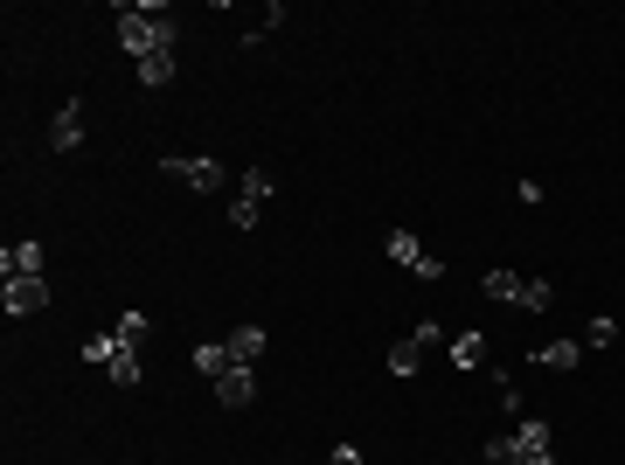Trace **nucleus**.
Segmentation results:
<instances>
[{
  "label": "nucleus",
  "mask_w": 625,
  "mask_h": 465,
  "mask_svg": "<svg viewBox=\"0 0 625 465\" xmlns=\"http://www.w3.org/2000/svg\"><path fill=\"white\" fill-rule=\"evenodd\" d=\"M174 42H181V14L167 8V0H140V8H125V0H119V49L133 63L174 56Z\"/></svg>",
  "instance_id": "obj_1"
},
{
  "label": "nucleus",
  "mask_w": 625,
  "mask_h": 465,
  "mask_svg": "<svg viewBox=\"0 0 625 465\" xmlns=\"http://www.w3.org/2000/svg\"><path fill=\"white\" fill-rule=\"evenodd\" d=\"M535 452H556L550 417H521L508 437H493V445H486V458H493V465H521V458H535Z\"/></svg>",
  "instance_id": "obj_2"
},
{
  "label": "nucleus",
  "mask_w": 625,
  "mask_h": 465,
  "mask_svg": "<svg viewBox=\"0 0 625 465\" xmlns=\"http://www.w3.org/2000/svg\"><path fill=\"white\" fill-rule=\"evenodd\" d=\"M445 341H452V333L438 327V320H417V327L403 333V341L389 348V375H397V382H410L417 369H424V354H431V348H445Z\"/></svg>",
  "instance_id": "obj_3"
},
{
  "label": "nucleus",
  "mask_w": 625,
  "mask_h": 465,
  "mask_svg": "<svg viewBox=\"0 0 625 465\" xmlns=\"http://www.w3.org/2000/svg\"><path fill=\"white\" fill-rule=\"evenodd\" d=\"M382 250H389V265H403V271L417 278V286H438V278H445V257H431L424 244L410 237V229H389Z\"/></svg>",
  "instance_id": "obj_4"
},
{
  "label": "nucleus",
  "mask_w": 625,
  "mask_h": 465,
  "mask_svg": "<svg viewBox=\"0 0 625 465\" xmlns=\"http://www.w3.org/2000/svg\"><path fill=\"white\" fill-rule=\"evenodd\" d=\"M161 174H174L181 188H195V195H216V188H229V167H223V161H208V153H188V161H181V153H167V161H161Z\"/></svg>",
  "instance_id": "obj_5"
},
{
  "label": "nucleus",
  "mask_w": 625,
  "mask_h": 465,
  "mask_svg": "<svg viewBox=\"0 0 625 465\" xmlns=\"http://www.w3.org/2000/svg\"><path fill=\"white\" fill-rule=\"evenodd\" d=\"M265 202H271V167H244V180H237V202H229V223H237V229H257Z\"/></svg>",
  "instance_id": "obj_6"
},
{
  "label": "nucleus",
  "mask_w": 625,
  "mask_h": 465,
  "mask_svg": "<svg viewBox=\"0 0 625 465\" xmlns=\"http://www.w3.org/2000/svg\"><path fill=\"white\" fill-rule=\"evenodd\" d=\"M0 306H8V320H29V313H42V306H49V278H8Z\"/></svg>",
  "instance_id": "obj_7"
},
{
  "label": "nucleus",
  "mask_w": 625,
  "mask_h": 465,
  "mask_svg": "<svg viewBox=\"0 0 625 465\" xmlns=\"http://www.w3.org/2000/svg\"><path fill=\"white\" fill-rule=\"evenodd\" d=\"M49 146H57V153H76V146H84V105H76V97H70L57 118H49Z\"/></svg>",
  "instance_id": "obj_8"
},
{
  "label": "nucleus",
  "mask_w": 625,
  "mask_h": 465,
  "mask_svg": "<svg viewBox=\"0 0 625 465\" xmlns=\"http://www.w3.org/2000/svg\"><path fill=\"white\" fill-rule=\"evenodd\" d=\"M250 396H257V375L250 369H223L216 375V403L223 410H250Z\"/></svg>",
  "instance_id": "obj_9"
},
{
  "label": "nucleus",
  "mask_w": 625,
  "mask_h": 465,
  "mask_svg": "<svg viewBox=\"0 0 625 465\" xmlns=\"http://www.w3.org/2000/svg\"><path fill=\"white\" fill-rule=\"evenodd\" d=\"M223 341H229V361H237V369H257V354H265V327H237V333H223Z\"/></svg>",
  "instance_id": "obj_10"
},
{
  "label": "nucleus",
  "mask_w": 625,
  "mask_h": 465,
  "mask_svg": "<svg viewBox=\"0 0 625 465\" xmlns=\"http://www.w3.org/2000/svg\"><path fill=\"white\" fill-rule=\"evenodd\" d=\"M0 271L8 278H42V244H8L0 250Z\"/></svg>",
  "instance_id": "obj_11"
},
{
  "label": "nucleus",
  "mask_w": 625,
  "mask_h": 465,
  "mask_svg": "<svg viewBox=\"0 0 625 465\" xmlns=\"http://www.w3.org/2000/svg\"><path fill=\"white\" fill-rule=\"evenodd\" d=\"M445 354H452V369H480V354H486V333H480V327L452 333V341H445Z\"/></svg>",
  "instance_id": "obj_12"
},
{
  "label": "nucleus",
  "mask_w": 625,
  "mask_h": 465,
  "mask_svg": "<svg viewBox=\"0 0 625 465\" xmlns=\"http://www.w3.org/2000/svg\"><path fill=\"white\" fill-rule=\"evenodd\" d=\"M480 286H486V299H501V306H521V292H529V278H514V271H486Z\"/></svg>",
  "instance_id": "obj_13"
},
{
  "label": "nucleus",
  "mask_w": 625,
  "mask_h": 465,
  "mask_svg": "<svg viewBox=\"0 0 625 465\" xmlns=\"http://www.w3.org/2000/svg\"><path fill=\"white\" fill-rule=\"evenodd\" d=\"M535 361H542V369H577V361H584V341H542Z\"/></svg>",
  "instance_id": "obj_14"
},
{
  "label": "nucleus",
  "mask_w": 625,
  "mask_h": 465,
  "mask_svg": "<svg viewBox=\"0 0 625 465\" xmlns=\"http://www.w3.org/2000/svg\"><path fill=\"white\" fill-rule=\"evenodd\" d=\"M195 369H202L208 382H216L223 369H237V361H229V341H202V348H195Z\"/></svg>",
  "instance_id": "obj_15"
},
{
  "label": "nucleus",
  "mask_w": 625,
  "mask_h": 465,
  "mask_svg": "<svg viewBox=\"0 0 625 465\" xmlns=\"http://www.w3.org/2000/svg\"><path fill=\"white\" fill-rule=\"evenodd\" d=\"M112 333H119V348H140V341H146V333H153V320L140 313V306H125V313H119V327H112Z\"/></svg>",
  "instance_id": "obj_16"
},
{
  "label": "nucleus",
  "mask_w": 625,
  "mask_h": 465,
  "mask_svg": "<svg viewBox=\"0 0 625 465\" xmlns=\"http://www.w3.org/2000/svg\"><path fill=\"white\" fill-rule=\"evenodd\" d=\"M104 375H112L119 390H140V348H119V354H112V369H104Z\"/></svg>",
  "instance_id": "obj_17"
},
{
  "label": "nucleus",
  "mask_w": 625,
  "mask_h": 465,
  "mask_svg": "<svg viewBox=\"0 0 625 465\" xmlns=\"http://www.w3.org/2000/svg\"><path fill=\"white\" fill-rule=\"evenodd\" d=\"M112 354H119V333H91V341H84V361H91V369H112Z\"/></svg>",
  "instance_id": "obj_18"
},
{
  "label": "nucleus",
  "mask_w": 625,
  "mask_h": 465,
  "mask_svg": "<svg viewBox=\"0 0 625 465\" xmlns=\"http://www.w3.org/2000/svg\"><path fill=\"white\" fill-rule=\"evenodd\" d=\"M556 292H550V278H529V292H521V313H550Z\"/></svg>",
  "instance_id": "obj_19"
},
{
  "label": "nucleus",
  "mask_w": 625,
  "mask_h": 465,
  "mask_svg": "<svg viewBox=\"0 0 625 465\" xmlns=\"http://www.w3.org/2000/svg\"><path fill=\"white\" fill-rule=\"evenodd\" d=\"M612 341H618V320H612V313H597V320L584 327V348H612Z\"/></svg>",
  "instance_id": "obj_20"
},
{
  "label": "nucleus",
  "mask_w": 625,
  "mask_h": 465,
  "mask_svg": "<svg viewBox=\"0 0 625 465\" xmlns=\"http://www.w3.org/2000/svg\"><path fill=\"white\" fill-rule=\"evenodd\" d=\"M521 465H563V458L556 452H535V458H521Z\"/></svg>",
  "instance_id": "obj_21"
},
{
  "label": "nucleus",
  "mask_w": 625,
  "mask_h": 465,
  "mask_svg": "<svg viewBox=\"0 0 625 465\" xmlns=\"http://www.w3.org/2000/svg\"><path fill=\"white\" fill-rule=\"evenodd\" d=\"M361 465H369V458H361Z\"/></svg>",
  "instance_id": "obj_22"
}]
</instances>
